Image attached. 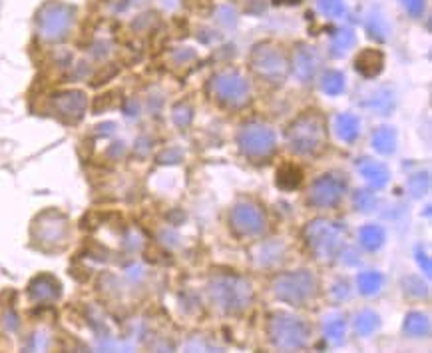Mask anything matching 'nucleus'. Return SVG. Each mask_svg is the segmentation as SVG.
Listing matches in <instances>:
<instances>
[{"label":"nucleus","instance_id":"nucleus-3","mask_svg":"<svg viewBox=\"0 0 432 353\" xmlns=\"http://www.w3.org/2000/svg\"><path fill=\"white\" fill-rule=\"evenodd\" d=\"M275 2H281V4H297L301 0H275Z\"/></svg>","mask_w":432,"mask_h":353},{"label":"nucleus","instance_id":"nucleus-1","mask_svg":"<svg viewBox=\"0 0 432 353\" xmlns=\"http://www.w3.org/2000/svg\"><path fill=\"white\" fill-rule=\"evenodd\" d=\"M319 8L327 16H340L345 11L343 0H319Z\"/></svg>","mask_w":432,"mask_h":353},{"label":"nucleus","instance_id":"nucleus-2","mask_svg":"<svg viewBox=\"0 0 432 353\" xmlns=\"http://www.w3.org/2000/svg\"><path fill=\"white\" fill-rule=\"evenodd\" d=\"M403 4L412 16H419L422 13V8H424V0H403Z\"/></svg>","mask_w":432,"mask_h":353}]
</instances>
